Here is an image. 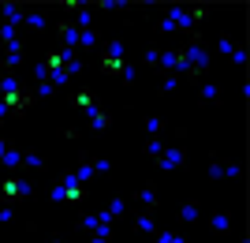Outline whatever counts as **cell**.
I'll return each instance as SVG.
<instances>
[{
  "label": "cell",
  "instance_id": "13",
  "mask_svg": "<svg viewBox=\"0 0 250 243\" xmlns=\"http://www.w3.org/2000/svg\"><path fill=\"white\" fill-rule=\"evenodd\" d=\"M0 15H4V22H11V26H19L26 11H22L19 4H4V8H0Z\"/></svg>",
  "mask_w": 250,
  "mask_h": 243
},
{
  "label": "cell",
  "instance_id": "31",
  "mask_svg": "<svg viewBox=\"0 0 250 243\" xmlns=\"http://www.w3.org/2000/svg\"><path fill=\"white\" fill-rule=\"evenodd\" d=\"M135 79H138V71L131 67V64H124V71H120V83H127V86H131Z\"/></svg>",
  "mask_w": 250,
  "mask_h": 243
},
{
  "label": "cell",
  "instance_id": "14",
  "mask_svg": "<svg viewBox=\"0 0 250 243\" xmlns=\"http://www.w3.org/2000/svg\"><path fill=\"white\" fill-rule=\"evenodd\" d=\"M101 71L104 75H120L124 71V56H101Z\"/></svg>",
  "mask_w": 250,
  "mask_h": 243
},
{
  "label": "cell",
  "instance_id": "10",
  "mask_svg": "<svg viewBox=\"0 0 250 243\" xmlns=\"http://www.w3.org/2000/svg\"><path fill=\"white\" fill-rule=\"evenodd\" d=\"M94 176H97L94 161H90V157H86V154H83V161H79V169H75V180H79V183H90V180H94Z\"/></svg>",
  "mask_w": 250,
  "mask_h": 243
},
{
  "label": "cell",
  "instance_id": "20",
  "mask_svg": "<svg viewBox=\"0 0 250 243\" xmlns=\"http://www.w3.org/2000/svg\"><path fill=\"white\" fill-rule=\"evenodd\" d=\"M97 30H79V49H97Z\"/></svg>",
  "mask_w": 250,
  "mask_h": 243
},
{
  "label": "cell",
  "instance_id": "12",
  "mask_svg": "<svg viewBox=\"0 0 250 243\" xmlns=\"http://www.w3.org/2000/svg\"><path fill=\"white\" fill-rule=\"evenodd\" d=\"M45 22H49L45 11H26L22 15V26H30V30H45Z\"/></svg>",
  "mask_w": 250,
  "mask_h": 243
},
{
  "label": "cell",
  "instance_id": "26",
  "mask_svg": "<svg viewBox=\"0 0 250 243\" xmlns=\"http://www.w3.org/2000/svg\"><path fill=\"white\" fill-rule=\"evenodd\" d=\"M97 8H101V11H127V4H124V0H101Z\"/></svg>",
  "mask_w": 250,
  "mask_h": 243
},
{
  "label": "cell",
  "instance_id": "40",
  "mask_svg": "<svg viewBox=\"0 0 250 243\" xmlns=\"http://www.w3.org/2000/svg\"><path fill=\"white\" fill-rule=\"evenodd\" d=\"M49 243H63V240H60V236H52V240H49Z\"/></svg>",
  "mask_w": 250,
  "mask_h": 243
},
{
  "label": "cell",
  "instance_id": "36",
  "mask_svg": "<svg viewBox=\"0 0 250 243\" xmlns=\"http://www.w3.org/2000/svg\"><path fill=\"white\" fill-rule=\"evenodd\" d=\"M157 56H161V49H146V53H142V60H146V64H153V67H157Z\"/></svg>",
  "mask_w": 250,
  "mask_h": 243
},
{
  "label": "cell",
  "instance_id": "32",
  "mask_svg": "<svg viewBox=\"0 0 250 243\" xmlns=\"http://www.w3.org/2000/svg\"><path fill=\"white\" fill-rule=\"evenodd\" d=\"M176 75H165V79H161V94H172V90H176Z\"/></svg>",
  "mask_w": 250,
  "mask_h": 243
},
{
  "label": "cell",
  "instance_id": "23",
  "mask_svg": "<svg viewBox=\"0 0 250 243\" xmlns=\"http://www.w3.org/2000/svg\"><path fill=\"white\" fill-rule=\"evenodd\" d=\"M104 56H124V38H112V42H104Z\"/></svg>",
  "mask_w": 250,
  "mask_h": 243
},
{
  "label": "cell",
  "instance_id": "29",
  "mask_svg": "<svg viewBox=\"0 0 250 243\" xmlns=\"http://www.w3.org/2000/svg\"><path fill=\"white\" fill-rule=\"evenodd\" d=\"M239 161H224V176H228V180H239Z\"/></svg>",
  "mask_w": 250,
  "mask_h": 243
},
{
  "label": "cell",
  "instance_id": "5",
  "mask_svg": "<svg viewBox=\"0 0 250 243\" xmlns=\"http://www.w3.org/2000/svg\"><path fill=\"white\" fill-rule=\"evenodd\" d=\"M209 228H213L217 236H228V232H231V213H228V210L209 213Z\"/></svg>",
  "mask_w": 250,
  "mask_h": 243
},
{
  "label": "cell",
  "instance_id": "38",
  "mask_svg": "<svg viewBox=\"0 0 250 243\" xmlns=\"http://www.w3.org/2000/svg\"><path fill=\"white\" fill-rule=\"evenodd\" d=\"M8 146H11V142H4V138H0V157H4V154H8Z\"/></svg>",
  "mask_w": 250,
  "mask_h": 243
},
{
  "label": "cell",
  "instance_id": "24",
  "mask_svg": "<svg viewBox=\"0 0 250 243\" xmlns=\"http://www.w3.org/2000/svg\"><path fill=\"white\" fill-rule=\"evenodd\" d=\"M146 154H149V157H161V154H165V142H161V138H146Z\"/></svg>",
  "mask_w": 250,
  "mask_h": 243
},
{
  "label": "cell",
  "instance_id": "39",
  "mask_svg": "<svg viewBox=\"0 0 250 243\" xmlns=\"http://www.w3.org/2000/svg\"><path fill=\"white\" fill-rule=\"evenodd\" d=\"M90 243H108V240H101V236H90Z\"/></svg>",
  "mask_w": 250,
  "mask_h": 243
},
{
  "label": "cell",
  "instance_id": "19",
  "mask_svg": "<svg viewBox=\"0 0 250 243\" xmlns=\"http://www.w3.org/2000/svg\"><path fill=\"white\" fill-rule=\"evenodd\" d=\"M138 202H142V210H157V191L146 183V187L138 191Z\"/></svg>",
  "mask_w": 250,
  "mask_h": 243
},
{
  "label": "cell",
  "instance_id": "1",
  "mask_svg": "<svg viewBox=\"0 0 250 243\" xmlns=\"http://www.w3.org/2000/svg\"><path fill=\"white\" fill-rule=\"evenodd\" d=\"M34 195V183L19 180V176H8V180L0 183V199L4 202H26Z\"/></svg>",
  "mask_w": 250,
  "mask_h": 243
},
{
  "label": "cell",
  "instance_id": "35",
  "mask_svg": "<svg viewBox=\"0 0 250 243\" xmlns=\"http://www.w3.org/2000/svg\"><path fill=\"white\" fill-rule=\"evenodd\" d=\"M49 199L52 202H63V183H52V187H49Z\"/></svg>",
  "mask_w": 250,
  "mask_h": 243
},
{
  "label": "cell",
  "instance_id": "8",
  "mask_svg": "<svg viewBox=\"0 0 250 243\" xmlns=\"http://www.w3.org/2000/svg\"><path fill=\"white\" fill-rule=\"evenodd\" d=\"M124 210H127V202H124V199H112L108 206H104V213L97 217V221H101V224H112V221H120V217H124Z\"/></svg>",
  "mask_w": 250,
  "mask_h": 243
},
{
  "label": "cell",
  "instance_id": "16",
  "mask_svg": "<svg viewBox=\"0 0 250 243\" xmlns=\"http://www.w3.org/2000/svg\"><path fill=\"white\" fill-rule=\"evenodd\" d=\"M22 165H26V169H38V172H42V169H45V157L38 154V150H22Z\"/></svg>",
  "mask_w": 250,
  "mask_h": 243
},
{
  "label": "cell",
  "instance_id": "30",
  "mask_svg": "<svg viewBox=\"0 0 250 243\" xmlns=\"http://www.w3.org/2000/svg\"><path fill=\"white\" fill-rule=\"evenodd\" d=\"M15 221V210H11V202H0V224Z\"/></svg>",
  "mask_w": 250,
  "mask_h": 243
},
{
  "label": "cell",
  "instance_id": "2",
  "mask_svg": "<svg viewBox=\"0 0 250 243\" xmlns=\"http://www.w3.org/2000/svg\"><path fill=\"white\" fill-rule=\"evenodd\" d=\"M157 169H161V172L187 169V150H183V146H172V150H165V154L157 157Z\"/></svg>",
  "mask_w": 250,
  "mask_h": 243
},
{
  "label": "cell",
  "instance_id": "6",
  "mask_svg": "<svg viewBox=\"0 0 250 243\" xmlns=\"http://www.w3.org/2000/svg\"><path fill=\"white\" fill-rule=\"evenodd\" d=\"M108 124H112V116H108V112H101V109H90V112H86V127H90L94 135H101Z\"/></svg>",
  "mask_w": 250,
  "mask_h": 243
},
{
  "label": "cell",
  "instance_id": "3",
  "mask_svg": "<svg viewBox=\"0 0 250 243\" xmlns=\"http://www.w3.org/2000/svg\"><path fill=\"white\" fill-rule=\"evenodd\" d=\"M56 38H60V45L63 49H79V26L75 22H56Z\"/></svg>",
  "mask_w": 250,
  "mask_h": 243
},
{
  "label": "cell",
  "instance_id": "21",
  "mask_svg": "<svg viewBox=\"0 0 250 243\" xmlns=\"http://www.w3.org/2000/svg\"><path fill=\"white\" fill-rule=\"evenodd\" d=\"M161 131H165V120H161V116H146V135L157 138Z\"/></svg>",
  "mask_w": 250,
  "mask_h": 243
},
{
  "label": "cell",
  "instance_id": "34",
  "mask_svg": "<svg viewBox=\"0 0 250 243\" xmlns=\"http://www.w3.org/2000/svg\"><path fill=\"white\" fill-rule=\"evenodd\" d=\"M56 90H52V83H38V90H34V97H52Z\"/></svg>",
  "mask_w": 250,
  "mask_h": 243
},
{
  "label": "cell",
  "instance_id": "18",
  "mask_svg": "<svg viewBox=\"0 0 250 243\" xmlns=\"http://www.w3.org/2000/svg\"><path fill=\"white\" fill-rule=\"evenodd\" d=\"M198 101H202V105H217V101H220V90H217V86H202V90H198Z\"/></svg>",
  "mask_w": 250,
  "mask_h": 243
},
{
  "label": "cell",
  "instance_id": "9",
  "mask_svg": "<svg viewBox=\"0 0 250 243\" xmlns=\"http://www.w3.org/2000/svg\"><path fill=\"white\" fill-rule=\"evenodd\" d=\"M198 217H202V206H198V202H194V199L179 206V221H183V224H194V221H198Z\"/></svg>",
  "mask_w": 250,
  "mask_h": 243
},
{
  "label": "cell",
  "instance_id": "7",
  "mask_svg": "<svg viewBox=\"0 0 250 243\" xmlns=\"http://www.w3.org/2000/svg\"><path fill=\"white\" fill-rule=\"evenodd\" d=\"M135 232H142V236H157V217H153V210H142L135 217Z\"/></svg>",
  "mask_w": 250,
  "mask_h": 243
},
{
  "label": "cell",
  "instance_id": "11",
  "mask_svg": "<svg viewBox=\"0 0 250 243\" xmlns=\"http://www.w3.org/2000/svg\"><path fill=\"white\" fill-rule=\"evenodd\" d=\"M71 105H75V109H83V112H90V109H97V101H94V94H90V90H75Z\"/></svg>",
  "mask_w": 250,
  "mask_h": 243
},
{
  "label": "cell",
  "instance_id": "27",
  "mask_svg": "<svg viewBox=\"0 0 250 243\" xmlns=\"http://www.w3.org/2000/svg\"><path fill=\"white\" fill-rule=\"evenodd\" d=\"M187 15H190V26H198V22L209 19V8H194V11H187Z\"/></svg>",
  "mask_w": 250,
  "mask_h": 243
},
{
  "label": "cell",
  "instance_id": "33",
  "mask_svg": "<svg viewBox=\"0 0 250 243\" xmlns=\"http://www.w3.org/2000/svg\"><path fill=\"white\" fill-rule=\"evenodd\" d=\"M220 53H224V56H231V53H235V42H231L228 34H220Z\"/></svg>",
  "mask_w": 250,
  "mask_h": 243
},
{
  "label": "cell",
  "instance_id": "22",
  "mask_svg": "<svg viewBox=\"0 0 250 243\" xmlns=\"http://www.w3.org/2000/svg\"><path fill=\"white\" fill-rule=\"evenodd\" d=\"M209 176H213V180H224V157H220V154H213V161H209Z\"/></svg>",
  "mask_w": 250,
  "mask_h": 243
},
{
  "label": "cell",
  "instance_id": "15",
  "mask_svg": "<svg viewBox=\"0 0 250 243\" xmlns=\"http://www.w3.org/2000/svg\"><path fill=\"white\" fill-rule=\"evenodd\" d=\"M0 165H4V169H22V150L8 146V154L0 157Z\"/></svg>",
  "mask_w": 250,
  "mask_h": 243
},
{
  "label": "cell",
  "instance_id": "28",
  "mask_svg": "<svg viewBox=\"0 0 250 243\" xmlns=\"http://www.w3.org/2000/svg\"><path fill=\"white\" fill-rule=\"evenodd\" d=\"M157 243H187V236H179V232H161V236H157Z\"/></svg>",
  "mask_w": 250,
  "mask_h": 243
},
{
  "label": "cell",
  "instance_id": "25",
  "mask_svg": "<svg viewBox=\"0 0 250 243\" xmlns=\"http://www.w3.org/2000/svg\"><path fill=\"white\" fill-rule=\"evenodd\" d=\"M63 202H83V183H75V187H63Z\"/></svg>",
  "mask_w": 250,
  "mask_h": 243
},
{
  "label": "cell",
  "instance_id": "4",
  "mask_svg": "<svg viewBox=\"0 0 250 243\" xmlns=\"http://www.w3.org/2000/svg\"><path fill=\"white\" fill-rule=\"evenodd\" d=\"M22 56H26V45H22V42H11V45H4V60H0V67L8 71V67L22 64Z\"/></svg>",
  "mask_w": 250,
  "mask_h": 243
},
{
  "label": "cell",
  "instance_id": "37",
  "mask_svg": "<svg viewBox=\"0 0 250 243\" xmlns=\"http://www.w3.org/2000/svg\"><path fill=\"white\" fill-rule=\"evenodd\" d=\"M157 30H161V34H172V30H176V26H172V22H168V19H157Z\"/></svg>",
  "mask_w": 250,
  "mask_h": 243
},
{
  "label": "cell",
  "instance_id": "17",
  "mask_svg": "<svg viewBox=\"0 0 250 243\" xmlns=\"http://www.w3.org/2000/svg\"><path fill=\"white\" fill-rule=\"evenodd\" d=\"M75 224H79V232L94 236V232H97V224H101V221H97L94 213H83V217H79V221H75Z\"/></svg>",
  "mask_w": 250,
  "mask_h": 243
}]
</instances>
